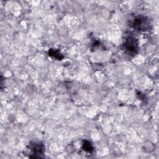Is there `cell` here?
I'll return each mask as SVG.
<instances>
[{"label":"cell","mask_w":159,"mask_h":159,"mask_svg":"<svg viewBox=\"0 0 159 159\" xmlns=\"http://www.w3.org/2000/svg\"><path fill=\"white\" fill-rule=\"evenodd\" d=\"M131 27L139 32H145L150 29V23L148 19L143 16H135L131 21Z\"/></svg>","instance_id":"1"},{"label":"cell","mask_w":159,"mask_h":159,"mask_svg":"<svg viewBox=\"0 0 159 159\" xmlns=\"http://www.w3.org/2000/svg\"><path fill=\"white\" fill-rule=\"evenodd\" d=\"M123 49L130 55H135L139 51V45L138 40L133 36H128L122 44Z\"/></svg>","instance_id":"2"},{"label":"cell","mask_w":159,"mask_h":159,"mask_svg":"<svg viewBox=\"0 0 159 159\" xmlns=\"http://www.w3.org/2000/svg\"><path fill=\"white\" fill-rule=\"evenodd\" d=\"M30 151V158H40L43 157L45 153V146L43 143L39 141H32L28 145Z\"/></svg>","instance_id":"3"},{"label":"cell","mask_w":159,"mask_h":159,"mask_svg":"<svg viewBox=\"0 0 159 159\" xmlns=\"http://www.w3.org/2000/svg\"><path fill=\"white\" fill-rule=\"evenodd\" d=\"M82 150L87 153H92L94 152V147L91 142L88 140H83L81 144Z\"/></svg>","instance_id":"4"},{"label":"cell","mask_w":159,"mask_h":159,"mask_svg":"<svg viewBox=\"0 0 159 159\" xmlns=\"http://www.w3.org/2000/svg\"><path fill=\"white\" fill-rule=\"evenodd\" d=\"M48 55L57 60H61L63 58V55L62 53L57 49H50L48 50Z\"/></svg>","instance_id":"5"},{"label":"cell","mask_w":159,"mask_h":159,"mask_svg":"<svg viewBox=\"0 0 159 159\" xmlns=\"http://www.w3.org/2000/svg\"><path fill=\"white\" fill-rule=\"evenodd\" d=\"M143 150L147 153H151L155 150V145L151 142L147 141L145 142L143 147Z\"/></svg>","instance_id":"6"}]
</instances>
